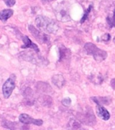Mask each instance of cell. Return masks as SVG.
<instances>
[{"mask_svg": "<svg viewBox=\"0 0 115 130\" xmlns=\"http://www.w3.org/2000/svg\"><path fill=\"white\" fill-rule=\"evenodd\" d=\"M35 23L37 26L44 32L56 33L59 29L56 22L46 16H38L35 19Z\"/></svg>", "mask_w": 115, "mask_h": 130, "instance_id": "6da1fadb", "label": "cell"}, {"mask_svg": "<svg viewBox=\"0 0 115 130\" xmlns=\"http://www.w3.org/2000/svg\"><path fill=\"white\" fill-rule=\"evenodd\" d=\"M84 49L87 54L93 56L94 59L98 62L104 60L107 57L106 52L97 47L95 45L91 43H85Z\"/></svg>", "mask_w": 115, "mask_h": 130, "instance_id": "7a4b0ae2", "label": "cell"}, {"mask_svg": "<svg viewBox=\"0 0 115 130\" xmlns=\"http://www.w3.org/2000/svg\"><path fill=\"white\" fill-rule=\"evenodd\" d=\"M28 30L32 34V35L37 40L39 41L41 43H47L49 42V37L44 32H41V31L38 30L35 27L32 25H29L28 26Z\"/></svg>", "mask_w": 115, "mask_h": 130, "instance_id": "3957f363", "label": "cell"}, {"mask_svg": "<svg viewBox=\"0 0 115 130\" xmlns=\"http://www.w3.org/2000/svg\"><path fill=\"white\" fill-rule=\"evenodd\" d=\"M14 88H15V82L14 79H12V77H10L7 79L6 81H5L2 87V91H3L4 98H8L10 97Z\"/></svg>", "mask_w": 115, "mask_h": 130, "instance_id": "277c9868", "label": "cell"}, {"mask_svg": "<svg viewBox=\"0 0 115 130\" xmlns=\"http://www.w3.org/2000/svg\"><path fill=\"white\" fill-rule=\"evenodd\" d=\"M19 121L24 124H33L35 125L41 126L43 125V121L41 119H33L27 114H21L19 116Z\"/></svg>", "mask_w": 115, "mask_h": 130, "instance_id": "5b68a950", "label": "cell"}, {"mask_svg": "<svg viewBox=\"0 0 115 130\" xmlns=\"http://www.w3.org/2000/svg\"><path fill=\"white\" fill-rule=\"evenodd\" d=\"M81 117H79V120L85 124L88 125H93L95 123V118L93 115V112L91 111V110H87L84 112L80 115Z\"/></svg>", "mask_w": 115, "mask_h": 130, "instance_id": "8992f818", "label": "cell"}, {"mask_svg": "<svg viewBox=\"0 0 115 130\" xmlns=\"http://www.w3.org/2000/svg\"><path fill=\"white\" fill-rule=\"evenodd\" d=\"M56 16L59 20H61L63 22H66V21L71 20L69 11H67L66 8H62V7H61L56 10Z\"/></svg>", "mask_w": 115, "mask_h": 130, "instance_id": "52a82bcc", "label": "cell"}, {"mask_svg": "<svg viewBox=\"0 0 115 130\" xmlns=\"http://www.w3.org/2000/svg\"><path fill=\"white\" fill-rule=\"evenodd\" d=\"M22 41H23V42H24V45H22V47H21L22 48H30L32 49V50L35 51L36 52H39V49L38 46H37L35 43H32V41L28 38V37L23 36L22 37Z\"/></svg>", "mask_w": 115, "mask_h": 130, "instance_id": "ba28073f", "label": "cell"}, {"mask_svg": "<svg viewBox=\"0 0 115 130\" xmlns=\"http://www.w3.org/2000/svg\"><path fill=\"white\" fill-rule=\"evenodd\" d=\"M97 115L99 116L102 119L104 120V121H107L110 117L109 112L105 108L102 106L101 105H98V104L97 106Z\"/></svg>", "mask_w": 115, "mask_h": 130, "instance_id": "9c48e42d", "label": "cell"}, {"mask_svg": "<svg viewBox=\"0 0 115 130\" xmlns=\"http://www.w3.org/2000/svg\"><path fill=\"white\" fill-rule=\"evenodd\" d=\"M14 14V11L11 9H5L0 12V20L6 22Z\"/></svg>", "mask_w": 115, "mask_h": 130, "instance_id": "30bf717a", "label": "cell"}, {"mask_svg": "<svg viewBox=\"0 0 115 130\" xmlns=\"http://www.w3.org/2000/svg\"><path fill=\"white\" fill-rule=\"evenodd\" d=\"M52 82L56 87L62 88L65 84V79L62 75H56L52 77Z\"/></svg>", "mask_w": 115, "mask_h": 130, "instance_id": "8fae6325", "label": "cell"}, {"mask_svg": "<svg viewBox=\"0 0 115 130\" xmlns=\"http://www.w3.org/2000/svg\"><path fill=\"white\" fill-rule=\"evenodd\" d=\"M92 100L98 105H108L111 102V99L110 97H93Z\"/></svg>", "mask_w": 115, "mask_h": 130, "instance_id": "7c38bea8", "label": "cell"}, {"mask_svg": "<svg viewBox=\"0 0 115 130\" xmlns=\"http://www.w3.org/2000/svg\"><path fill=\"white\" fill-rule=\"evenodd\" d=\"M71 52L69 49L66 47L60 48V61L68 60L71 56Z\"/></svg>", "mask_w": 115, "mask_h": 130, "instance_id": "4fadbf2b", "label": "cell"}, {"mask_svg": "<svg viewBox=\"0 0 115 130\" xmlns=\"http://www.w3.org/2000/svg\"><path fill=\"white\" fill-rule=\"evenodd\" d=\"M107 22L110 28L115 27V9L112 16H108L107 18Z\"/></svg>", "mask_w": 115, "mask_h": 130, "instance_id": "5bb4252c", "label": "cell"}, {"mask_svg": "<svg viewBox=\"0 0 115 130\" xmlns=\"http://www.w3.org/2000/svg\"><path fill=\"white\" fill-rule=\"evenodd\" d=\"M92 8H93V6H91V5H90V6H89L88 9L85 11V13H84V15H83V18H81V23H83V22H85V20H86V19L87 18V17H88V15H89V12H91V10H92Z\"/></svg>", "mask_w": 115, "mask_h": 130, "instance_id": "9a60e30c", "label": "cell"}, {"mask_svg": "<svg viewBox=\"0 0 115 130\" xmlns=\"http://www.w3.org/2000/svg\"><path fill=\"white\" fill-rule=\"evenodd\" d=\"M3 1L8 7H12L16 4V0H3Z\"/></svg>", "mask_w": 115, "mask_h": 130, "instance_id": "2e32d148", "label": "cell"}, {"mask_svg": "<svg viewBox=\"0 0 115 130\" xmlns=\"http://www.w3.org/2000/svg\"><path fill=\"white\" fill-rule=\"evenodd\" d=\"M62 104L64 106H69L71 105V100L69 98H64V99L62 100Z\"/></svg>", "mask_w": 115, "mask_h": 130, "instance_id": "e0dca14e", "label": "cell"}, {"mask_svg": "<svg viewBox=\"0 0 115 130\" xmlns=\"http://www.w3.org/2000/svg\"><path fill=\"white\" fill-rule=\"evenodd\" d=\"M110 35L108 34H106L105 35L104 37H102V39L103 41H108L110 40Z\"/></svg>", "mask_w": 115, "mask_h": 130, "instance_id": "ac0fdd59", "label": "cell"}, {"mask_svg": "<svg viewBox=\"0 0 115 130\" xmlns=\"http://www.w3.org/2000/svg\"><path fill=\"white\" fill-rule=\"evenodd\" d=\"M111 86L113 88V89H115V79H112L111 80Z\"/></svg>", "mask_w": 115, "mask_h": 130, "instance_id": "d6986e66", "label": "cell"}, {"mask_svg": "<svg viewBox=\"0 0 115 130\" xmlns=\"http://www.w3.org/2000/svg\"><path fill=\"white\" fill-rule=\"evenodd\" d=\"M114 42L115 43V37H114Z\"/></svg>", "mask_w": 115, "mask_h": 130, "instance_id": "ffe728a7", "label": "cell"}]
</instances>
